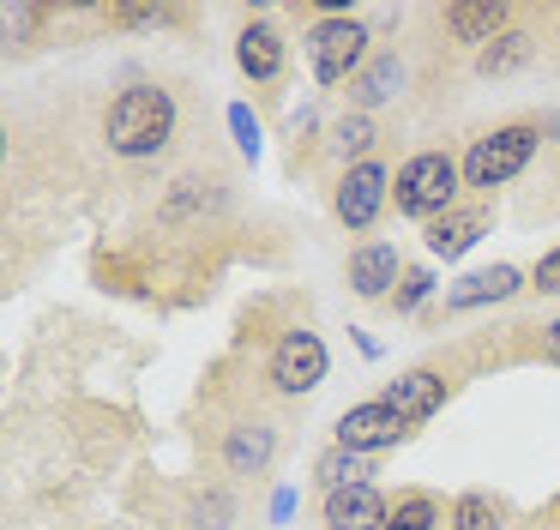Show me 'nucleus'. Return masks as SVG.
I'll return each instance as SVG.
<instances>
[{"label":"nucleus","mask_w":560,"mask_h":530,"mask_svg":"<svg viewBox=\"0 0 560 530\" xmlns=\"http://www.w3.org/2000/svg\"><path fill=\"white\" fill-rule=\"evenodd\" d=\"M103 139L115 157H158L175 139V96L163 84H127L103 108Z\"/></svg>","instance_id":"obj_1"},{"label":"nucleus","mask_w":560,"mask_h":530,"mask_svg":"<svg viewBox=\"0 0 560 530\" xmlns=\"http://www.w3.org/2000/svg\"><path fill=\"white\" fill-rule=\"evenodd\" d=\"M458 187H464V163H452L446 151H416L410 163L398 169L392 205H398V217L434 223V217H446L452 205H458Z\"/></svg>","instance_id":"obj_2"},{"label":"nucleus","mask_w":560,"mask_h":530,"mask_svg":"<svg viewBox=\"0 0 560 530\" xmlns=\"http://www.w3.org/2000/svg\"><path fill=\"white\" fill-rule=\"evenodd\" d=\"M536 145H542V127H530V120H506V127L470 139V151H464V187H476V193L506 187L536 157Z\"/></svg>","instance_id":"obj_3"},{"label":"nucleus","mask_w":560,"mask_h":530,"mask_svg":"<svg viewBox=\"0 0 560 530\" xmlns=\"http://www.w3.org/2000/svg\"><path fill=\"white\" fill-rule=\"evenodd\" d=\"M307 67L319 84H343L362 79L368 67V24L362 19H319L307 31Z\"/></svg>","instance_id":"obj_4"},{"label":"nucleus","mask_w":560,"mask_h":530,"mask_svg":"<svg viewBox=\"0 0 560 530\" xmlns=\"http://www.w3.org/2000/svg\"><path fill=\"white\" fill-rule=\"evenodd\" d=\"M386 205H392V169L380 157L343 169V181H338V223L343 229H374Z\"/></svg>","instance_id":"obj_5"},{"label":"nucleus","mask_w":560,"mask_h":530,"mask_svg":"<svg viewBox=\"0 0 560 530\" xmlns=\"http://www.w3.org/2000/svg\"><path fill=\"white\" fill-rule=\"evenodd\" d=\"M319 380H326V344H319V332H307V325L283 332L278 349H271V385H278L283 398H302V392H314Z\"/></svg>","instance_id":"obj_6"},{"label":"nucleus","mask_w":560,"mask_h":530,"mask_svg":"<svg viewBox=\"0 0 560 530\" xmlns=\"http://www.w3.org/2000/svg\"><path fill=\"white\" fill-rule=\"evenodd\" d=\"M410 428L416 422H404L392 404H350L338 416V446H350V452H362V458H374V452H386V446H398V440H410Z\"/></svg>","instance_id":"obj_7"},{"label":"nucleus","mask_w":560,"mask_h":530,"mask_svg":"<svg viewBox=\"0 0 560 530\" xmlns=\"http://www.w3.org/2000/svg\"><path fill=\"white\" fill-rule=\"evenodd\" d=\"M392 506L380 500L374 482H350V488L326 494V530H386Z\"/></svg>","instance_id":"obj_8"},{"label":"nucleus","mask_w":560,"mask_h":530,"mask_svg":"<svg viewBox=\"0 0 560 530\" xmlns=\"http://www.w3.org/2000/svg\"><path fill=\"white\" fill-rule=\"evenodd\" d=\"M506 24H512L506 0H452V7H446V31L458 36V43H470L476 55H482L488 43H500Z\"/></svg>","instance_id":"obj_9"},{"label":"nucleus","mask_w":560,"mask_h":530,"mask_svg":"<svg viewBox=\"0 0 560 530\" xmlns=\"http://www.w3.org/2000/svg\"><path fill=\"white\" fill-rule=\"evenodd\" d=\"M446 373H434V368H410V373H398V380H386V398L380 404H392L404 422H428L440 404H446Z\"/></svg>","instance_id":"obj_10"},{"label":"nucleus","mask_w":560,"mask_h":530,"mask_svg":"<svg viewBox=\"0 0 560 530\" xmlns=\"http://www.w3.org/2000/svg\"><path fill=\"white\" fill-rule=\"evenodd\" d=\"M283 60H290V48H283V36L271 31L266 19L242 24V36H235V67L247 72L254 84H271L283 72Z\"/></svg>","instance_id":"obj_11"},{"label":"nucleus","mask_w":560,"mask_h":530,"mask_svg":"<svg viewBox=\"0 0 560 530\" xmlns=\"http://www.w3.org/2000/svg\"><path fill=\"white\" fill-rule=\"evenodd\" d=\"M398 277H404V260H398L392 241H362V247L350 253V289H355V296L380 301V296H392Z\"/></svg>","instance_id":"obj_12"},{"label":"nucleus","mask_w":560,"mask_h":530,"mask_svg":"<svg viewBox=\"0 0 560 530\" xmlns=\"http://www.w3.org/2000/svg\"><path fill=\"white\" fill-rule=\"evenodd\" d=\"M482 229H488V205H452L446 217L428 223V253L434 260H458V253H470L482 241Z\"/></svg>","instance_id":"obj_13"},{"label":"nucleus","mask_w":560,"mask_h":530,"mask_svg":"<svg viewBox=\"0 0 560 530\" xmlns=\"http://www.w3.org/2000/svg\"><path fill=\"white\" fill-rule=\"evenodd\" d=\"M271 452H278V428L271 422H235L230 440H223V464L235 476H259L271 464Z\"/></svg>","instance_id":"obj_14"},{"label":"nucleus","mask_w":560,"mask_h":530,"mask_svg":"<svg viewBox=\"0 0 560 530\" xmlns=\"http://www.w3.org/2000/svg\"><path fill=\"white\" fill-rule=\"evenodd\" d=\"M518 272L512 265H488V272H470L464 284H452L446 289V308H482V301H506V296H518Z\"/></svg>","instance_id":"obj_15"},{"label":"nucleus","mask_w":560,"mask_h":530,"mask_svg":"<svg viewBox=\"0 0 560 530\" xmlns=\"http://www.w3.org/2000/svg\"><path fill=\"white\" fill-rule=\"evenodd\" d=\"M398 84H404V67H398V55H374L362 67V79H350V96L362 108H374V103H386V96H398Z\"/></svg>","instance_id":"obj_16"},{"label":"nucleus","mask_w":560,"mask_h":530,"mask_svg":"<svg viewBox=\"0 0 560 530\" xmlns=\"http://www.w3.org/2000/svg\"><path fill=\"white\" fill-rule=\"evenodd\" d=\"M530 55H536V36L530 31H506L500 43H488L482 55H476V67H482L488 79H500V72H518Z\"/></svg>","instance_id":"obj_17"},{"label":"nucleus","mask_w":560,"mask_h":530,"mask_svg":"<svg viewBox=\"0 0 560 530\" xmlns=\"http://www.w3.org/2000/svg\"><path fill=\"white\" fill-rule=\"evenodd\" d=\"M446 530H500V500L494 494H458Z\"/></svg>","instance_id":"obj_18"},{"label":"nucleus","mask_w":560,"mask_h":530,"mask_svg":"<svg viewBox=\"0 0 560 530\" xmlns=\"http://www.w3.org/2000/svg\"><path fill=\"white\" fill-rule=\"evenodd\" d=\"M386 530H440V500L434 494H398Z\"/></svg>","instance_id":"obj_19"},{"label":"nucleus","mask_w":560,"mask_h":530,"mask_svg":"<svg viewBox=\"0 0 560 530\" xmlns=\"http://www.w3.org/2000/svg\"><path fill=\"white\" fill-rule=\"evenodd\" d=\"M319 482H326V494L331 488H350V482H368V458L350 452V446H331V452L319 458Z\"/></svg>","instance_id":"obj_20"},{"label":"nucleus","mask_w":560,"mask_h":530,"mask_svg":"<svg viewBox=\"0 0 560 530\" xmlns=\"http://www.w3.org/2000/svg\"><path fill=\"white\" fill-rule=\"evenodd\" d=\"M380 139V132H374V120H368V115H343L338 120V127H331V151H338V157H355V163H368V145H374Z\"/></svg>","instance_id":"obj_21"},{"label":"nucleus","mask_w":560,"mask_h":530,"mask_svg":"<svg viewBox=\"0 0 560 530\" xmlns=\"http://www.w3.org/2000/svg\"><path fill=\"white\" fill-rule=\"evenodd\" d=\"M428 296H434V277H428V272H404V284L392 289V308L410 313V308H422Z\"/></svg>","instance_id":"obj_22"},{"label":"nucleus","mask_w":560,"mask_h":530,"mask_svg":"<svg viewBox=\"0 0 560 530\" xmlns=\"http://www.w3.org/2000/svg\"><path fill=\"white\" fill-rule=\"evenodd\" d=\"M230 127H235V139H242V151L259 157V120H254V108L235 103V108H230Z\"/></svg>","instance_id":"obj_23"},{"label":"nucleus","mask_w":560,"mask_h":530,"mask_svg":"<svg viewBox=\"0 0 560 530\" xmlns=\"http://www.w3.org/2000/svg\"><path fill=\"white\" fill-rule=\"evenodd\" d=\"M530 289H542V296H560V247H548L542 260H536V272H530Z\"/></svg>","instance_id":"obj_24"},{"label":"nucleus","mask_w":560,"mask_h":530,"mask_svg":"<svg viewBox=\"0 0 560 530\" xmlns=\"http://www.w3.org/2000/svg\"><path fill=\"white\" fill-rule=\"evenodd\" d=\"M163 7H109V24H163Z\"/></svg>","instance_id":"obj_25"},{"label":"nucleus","mask_w":560,"mask_h":530,"mask_svg":"<svg viewBox=\"0 0 560 530\" xmlns=\"http://www.w3.org/2000/svg\"><path fill=\"white\" fill-rule=\"evenodd\" d=\"M542 356H548V361H555V368H560V320L548 325V337H542Z\"/></svg>","instance_id":"obj_26"}]
</instances>
